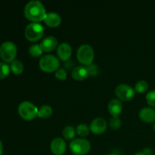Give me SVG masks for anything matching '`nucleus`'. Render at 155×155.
Instances as JSON below:
<instances>
[{
	"label": "nucleus",
	"mask_w": 155,
	"mask_h": 155,
	"mask_svg": "<svg viewBox=\"0 0 155 155\" xmlns=\"http://www.w3.org/2000/svg\"><path fill=\"white\" fill-rule=\"evenodd\" d=\"M26 18L33 22L43 21L46 15L44 5L39 0H32L27 2L24 11Z\"/></svg>",
	"instance_id": "1"
},
{
	"label": "nucleus",
	"mask_w": 155,
	"mask_h": 155,
	"mask_svg": "<svg viewBox=\"0 0 155 155\" xmlns=\"http://www.w3.org/2000/svg\"><path fill=\"white\" fill-rule=\"evenodd\" d=\"M18 48L12 41H5L0 46V57L6 63H12L15 60Z\"/></svg>",
	"instance_id": "2"
},
{
	"label": "nucleus",
	"mask_w": 155,
	"mask_h": 155,
	"mask_svg": "<svg viewBox=\"0 0 155 155\" xmlns=\"http://www.w3.org/2000/svg\"><path fill=\"white\" fill-rule=\"evenodd\" d=\"M70 149L74 155H85L91 149V143L84 138H77L70 142Z\"/></svg>",
	"instance_id": "3"
},
{
	"label": "nucleus",
	"mask_w": 155,
	"mask_h": 155,
	"mask_svg": "<svg viewBox=\"0 0 155 155\" xmlns=\"http://www.w3.org/2000/svg\"><path fill=\"white\" fill-rule=\"evenodd\" d=\"M94 57V49L89 44H83L77 49V58L79 61L83 64L89 66V64H92Z\"/></svg>",
	"instance_id": "4"
},
{
	"label": "nucleus",
	"mask_w": 155,
	"mask_h": 155,
	"mask_svg": "<svg viewBox=\"0 0 155 155\" xmlns=\"http://www.w3.org/2000/svg\"><path fill=\"white\" fill-rule=\"evenodd\" d=\"M38 109L35 104L29 101H24L18 105V114L23 119L30 120L38 115Z\"/></svg>",
	"instance_id": "5"
},
{
	"label": "nucleus",
	"mask_w": 155,
	"mask_h": 155,
	"mask_svg": "<svg viewBox=\"0 0 155 155\" xmlns=\"http://www.w3.org/2000/svg\"><path fill=\"white\" fill-rule=\"evenodd\" d=\"M44 27L39 22H32L27 26L24 31L25 37L31 42L39 40L43 36Z\"/></svg>",
	"instance_id": "6"
},
{
	"label": "nucleus",
	"mask_w": 155,
	"mask_h": 155,
	"mask_svg": "<svg viewBox=\"0 0 155 155\" xmlns=\"http://www.w3.org/2000/svg\"><path fill=\"white\" fill-rule=\"evenodd\" d=\"M39 68L45 72L56 71L60 66L58 58L54 54H45L39 60Z\"/></svg>",
	"instance_id": "7"
},
{
	"label": "nucleus",
	"mask_w": 155,
	"mask_h": 155,
	"mask_svg": "<svg viewBox=\"0 0 155 155\" xmlns=\"http://www.w3.org/2000/svg\"><path fill=\"white\" fill-rule=\"evenodd\" d=\"M135 89L130 85L127 83H120L115 89V94L119 99L122 101L131 100L135 95Z\"/></svg>",
	"instance_id": "8"
},
{
	"label": "nucleus",
	"mask_w": 155,
	"mask_h": 155,
	"mask_svg": "<svg viewBox=\"0 0 155 155\" xmlns=\"http://www.w3.org/2000/svg\"><path fill=\"white\" fill-rule=\"evenodd\" d=\"M50 148L54 155H63L67 149L66 142L62 138H54L51 140Z\"/></svg>",
	"instance_id": "9"
},
{
	"label": "nucleus",
	"mask_w": 155,
	"mask_h": 155,
	"mask_svg": "<svg viewBox=\"0 0 155 155\" xmlns=\"http://www.w3.org/2000/svg\"><path fill=\"white\" fill-rule=\"evenodd\" d=\"M107 127V121L103 117H96L92 120L90 124V130L95 134H101L106 130Z\"/></svg>",
	"instance_id": "10"
},
{
	"label": "nucleus",
	"mask_w": 155,
	"mask_h": 155,
	"mask_svg": "<svg viewBox=\"0 0 155 155\" xmlns=\"http://www.w3.org/2000/svg\"><path fill=\"white\" fill-rule=\"evenodd\" d=\"M57 53L61 60L67 61L69 60L72 54V47L68 42H61L58 46Z\"/></svg>",
	"instance_id": "11"
},
{
	"label": "nucleus",
	"mask_w": 155,
	"mask_h": 155,
	"mask_svg": "<svg viewBox=\"0 0 155 155\" xmlns=\"http://www.w3.org/2000/svg\"><path fill=\"white\" fill-rule=\"evenodd\" d=\"M58 43V39L54 36H48L42 39L39 45L44 51H51L57 47Z\"/></svg>",
	"instance_id": "12"
},
{
	"label": "nucleus",
	"mask_w": 155,
	"mask_h": 155,
	"mask_svg": "<svg viewBox=\"0 0 155 155\" xmlns=\"http://www.w3.org/2000/svg\"><path fill=\"white\" fill-rule=\"evenodd\" d=\"M139 116L142 121L146 123L155 122V110L153 107H142L139 113Z\"/></svg>",
	"instance_id": "13"
},
{
	"label": "nucleus",
	"mask_w": 155,
	"mask_h": 155,
	"mask_svg": "<svg viewBox=\"0 0 155 155\" xmlns=\"http://www.w3.org/2000/svg\"><path fill=\"white\" fill-rule=\"evenodd\" d=\"M71 75L76 80H83L89 77V73L87 67H85L84 65H78L73 68Z\"/></svg>",
	"instance_id": "14"
},
{
	"label": "nucleus",
	"mask_w": 155,
	"mask_h": 155,
	"mask_svg": "<svg viewBox=\"0 0 155 155\" xmlns=\"http://www.w3.org/2000/svg\"><path fill=\"white\" fill-rule=\"evenodd\" d=\"M43 21L49 27H55L61 24V18L60 15L58 14L57 12H50L46 13V15H45Z\"/></svg>",
	"instance_id": "15"
},
{
	"label": "nucleus",
	"mask_w": 155,
	"mask_h": 155,
	"mask_svg": "<svg viewBox=\"0 0 155 155\" xmlns=\"http://www.w3.org/2000/svg\"><path fill=\"white\" fill-rule=\"evenodd\" d=\"M107 109L113 117H117L122 112L123 104L120 100L117 98H112L107 104Z\"/></svg>",
	"instance_id": "16"
},
{
	"label": "nucleus",
	"mask_w": 155,
	"mask_h": 155,
	"mask_svg": "<svg viewBox=\"0 0 155 155\" xmlns=\"http://www.w3.org/2000/svg\"><path fill=\"white\" fill-rule=\"evenodd\" d=\"M52 107L48 104H44L38 109V116L42 118H48L52 114Z\"/></svg>",
	"instance_id": "17"
},
{
	"label": "nucleus",
	"mask_w": 155,
	"mask_h": 155,
	"mask_svg": "<svg viewBox=\"0 0 155 155\" xmlns=\"http://www.w3.org/2000/svg\"><path fill=\"white\" fill-rule=\"evenodd\" d=\"M11 71L15 74H21L24 71V64L20 60L15 59L11 63L10 65Z\"/></svg>",
	"instance_id": "18"
},
{
	"label": "nucleus",
	"mask_w": 155,
	"mask_h": 155,
	"mask_svg": "<svg viewBox=\"0 0 155 155\" xmlns=\"http://www.w3.org/2000/svg\"><path fill=\"white\" fill-rule=\"evenodd\" d=\"M62 134L65 139H68V140H71V139H74V136H75L76 130L73 126L67 125L64 127Z\"/></svg>",
	"instance_id": "19"
},
{
	"label": "nucleus",
	"mask_w": 155,
	"mask_h": 155,
	"mask_svg": "<svg viewBox=\"0 0 155 155\" xmlns=\"http://www.w3.org/2000/svg\"><path fill=\"white\" fill-rule=\"evenodd\" d=\"M89 131H90V128L89 126L86 124H80L77 125V129H76V132L79 136L84 137L89 135Z\"/></svg>",
	"instance_id": "20"
},
{
	"label": "nucleus",
	"mask_w": 155,
	"mask_h": 155,
	"mask_svg": "<svg viewBox=\"0 0 155 155\" xmlns=\"http://www.w3.org/2000/svg\"><path fill=\"white\" fill-rule=\"evenodd\" d=\"M148 82L145 81V80H139L137 83H136V86H135V90L137 91L139 93H144V92H147L148 89Z\"/></svg>",
	"instance_id": "21"
},
{
	"label": "nucleus",
	"mask_w": 155,
	"mask_h": 155,
	"mask_svg": "<svg viewBox=\"0 0 155 155\" xmlns=\"http://www.w3.org/2000/svg\"><path fill=\"white\" fill-rule=\"evenodd\" d=\"M42 48H41L39 44H33L29 48V53L33 57H39L42 54Z\"/></svg>",
	"instance_id": "22"
},
{
	"label": "nucleus",
	"mask_w": 155,
	"mask_h": 155,
	"mask_svg": "<svg viewBox=\"0 0 155 155\" xmlns=\"http://www.w3.org/2000/svg\"><path fill=\"white\" fill-rule=\"evenodd\" d=\"M10 66L6 62H0V79L6 78L10 74Z\"/></svg>",
	"instance_id": "23"
},
{
	"label": "nucleus",
	"mask_w": 155,
	"mask_h": 155,
	"mask_svg": "<svg viewBox=\"0 0 155 155\" xmlns=\"http://www.w3.org/2000/svg\"><path fill=\"white\" fill-rule=\"evenodd\" d=\"M121 120L120 119L119 117H112L109 121V125H110V128L114 129V130H117L121 127Z\"/></svg>",
	"instance_id": "24"
},
{
	"label": "nucleus",
	"mask_w": 155,
	"mask_h": 155,
	"mask_svg": "<svg viewBox=\"0 0 155 155\" xmlns=\"http://www.w3.org/2000/svg\"><path fill=\"white\" fill-rule=\"evenodd\" d=\"M146 101L151 107H155V89H153L147 93Z\"/></svg>",
	"instance_id": "25"
},
{
	"label": "nucleus",
	"mask_w": 155,
	"mask_h": 155,
	"mask_svg": "<svg viewBox=\"0 0 155 155\" xmlns=\"http://www.w3.org/2000/svg\"><path fill=\"white\" fill-rule=\"evenodd\" d=\"M68 73L67 71L63 68H59L57 71H55V77L60 80H64L67 78Z\"/></svg>",
	"instance_id": "26"
},
{
	"label": "nucleus",
	"mask_w": 155,
	"mask_h": 155,
	"mask_svg": "<svg viewBox=\"0 0 155 155\" xmlns=\"http://www.w3.org/2000/svg\"><path fill=\"white\" fill-rule=\"evenodd\" d=\"M88 71H89V75L95 76L98 73V67L95 64H91L87 67Z\"/></svg>",
	"instance_id": "27"
},
{
	"label": "nucleus",
	"mask_w": 155,
	"mask_h": 155,
	"mask_svg": "<svg viewBox=\"0 0 155 155\" xmlns=\"http://www.w3.org/2000/svg\"><path fill=\"white\" fill-rule=\"evenodd\" d=\"M142 152L144 153V154L145 155H153L152 150L149 148H145V149L143 150V151H142Z\"/></svg>",
	"instance_id": "28"
},
{
	"label": "nucleus",
	"mask_w": 155,
	"mask_h": 155,
	"mask_svg": "<svg viewBox=\"0 0 155 155\" xmlns=\"http://www.w3.org/2000/svg\"><path fill=\"white\" fill-rule=\"evenodd\" d=\"M2 152H3V144H2V142L1 141V139H0V155L2 154Z\"/></svg>",
	"instance_id": "29"
},
{
	"label": "nucleus",
	"mask_w": 155,
	"mask_h": 155,
	"mask_svg": "<svg viewBox=\"0 0 155 155\" xmlns=\"http://www.w3.org/2000/svg\"><path fill=\"white\" fill-rule=\"evenodd\" d=\"M134 155H145V154H144L143 152H137V153H136Z\"/></svg>",
	"instance_id": "30"
},
{
	"label": "nucleus",
	"mask_w": 155,
	"mask_h": 155,
	"mask_svg": "<svg viewBox=\"0 0 155 155\" xmlns=\"http://www.w3.org/2000/svg\"><path fill=\"white\" fill-rule=\"evenodd\" d=\"M153 128H154V130H155V122L154 123V125H153Z\"/></svg>",
	"instance_id": "31"
},
{
	"label": "nucleus",
	"mask_w": 155,
	"mask_h": 155,
	"mask_svg": "<svg viewBox=\"0 0 155 155\" xmlns=\"http://www.w3.org/2000/svg\"><path fill=\"white\" fill-rule=\"evenodd\" d=\"M105 155H117L115 154H105Z\"/></svg>",
	"instance_id": "32"
}]
</instances>
